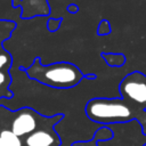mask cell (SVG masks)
Instances as JSON below:
<instances>
[{
  "mask_svg": "<svg viewBox=\"0 0 146 146\" xmlns=\"http://www.w3.org/2000/svg\"><path fill=\"white\" fill-rule=\"evenodd\" d=\"M86 113L90 120L104 124L125 123L137 120L143 127V133L146 136V111L136 108L122 97L90 99L86 106Z\"/></svg>",
  "mask_w": 146,
  "mask_h": 146,
  "instance_id": "1",
  "label": "cell"
},
{
  "mask_svg": "<svg viewBox=\"0 0 146 146\" xmlns=\"http://www.w3.org/2000/svg\"><path fill=\"white\" fill-rule=\"evenodd\" d=\"M25 72L31 79L59 89L75 87L83 78V73L74 64L60 62L42 65L38 58L34 59L31 67L26 68Z\"/></svg>",
  "mask_w": 146,
  "mask_h": 146,
  "instance_id": "2",
  "label": "cell"
},
{
  "mask_svg": "<svg viewBox=\"0 0 146 146\" xmlns=\"http://www.w3.org/2000/svg\"><path fill=\"white\" fill-rule=\"evenodd\" d=\"M121 97L138 110L146 111V74L133 71L127 74L120 82Z\"/></svg>",
  "mask_w": 146,
  "mask_h": 146,
  "instance_id": "3",
  "label": "cell"
},
{
  "mask_svg": "<svg viewBox=\"0 0 146 146\" xmlns=\"http://www.w3.org/2000/svg\"><path fill=\"white\" fill-rule=\"evenodd\" d=\"M9 113L11 116L10 130L18 137H26L41 125L52 120V117H43L27 107Z\"/></svg>",
  "mask_w": 146,
  "mask_h": 146,
  "instance_id": "4",
  "label": "cell"
},
{
  "mask_svg": "<svg viewBox=\"0 0 146 146\" xmlns=\"http://www.w3.org/2000/svg\"><path fill=\"white\" fill-rule=\"evenodd\" d=\"M63 115L52 116V120L41 125L24 139V146H59L60 139L52 129L54 123L58 122Z\"/></svg>",
  "mask_w": 146,
  "mask_h": 146,
  "instance_id": "5",
  "label": "cell"
},
{
  "mask_svg": "<svg viewBox=\"0 0 146 146\" xmlns=\"http://www.w3.org/2000/svg\"><path fill=\"white\" fill-rule=\"evenodd\" d=\"M18 3L23 7V18H30L35 15L49 14V5L47 0H18Z\"/></svg>",
  "mask_w": 146,
  "mask_h": 146,
  "instance_id": "6",
  "label": "cell"
},
{
  "mask_svg": "<svg viewBox=\"0 0 146 146\" xmlns=\"http://www.w3.org/2000/svg\"><path fill=\"white\" fill-rule=\"evenodd\" d=\"M0 146H24L21 137L8 128L0 127Z\"/></svg>",
  "mask_w": 146,
  "mask_h": 146,
  "instance_id": "7",
  "label": "cell"
},
{
  "mask_svg": "<svg viewBox=\"0 0 146 146\" xmlns=\"http://www.w3.org/2000/svg\"><path fill=\"white\" fill-rule=\"evenodd\" d=\"M112 138H113L112 130L108 129V128L103 127V128L97 130V132L95 133L94 138L90 141H88V143H78V144H75V146H97V143L99 140H110Z\"/></svg>",
  "mask_w": 146,
  "mask_h": 146,
  "instance_id": "8",
  "label": "cell"
},
{
  "mask_svg": "<svg viewBox=\"0 0 146 146\" xmlns=\"http://www.w3.org/2000/svg\"><path fill=\"white\" fill-rule=\"evenodd\" d=\"M102 57L105 59L108 66L112 67H120L123 66L127 62V58L123 54H113V52H103Z\"/></svg>",
  "mask_w": 146,
  "mask_h": 146,
  "instance_id": "9",
  "label": "cell"
},
{
  "mask_svg": "<svg viewBox=\"0 0 146 146\" xmlns=\"http://www.w3.org/2000/svg\"><path fill=\"white\" fill-rule=\"evenodd\" d=\"M9 82H10V78H9L8 73L0 70V97L3 96V95H1V92L7 91V87H8Z\"/></svg>",
  "mask_w": 146,
  "mask_h": 146,
  "instance_id": "10",
  "label": "cell"
},
{
  "mask_svg": "<svg viewBox=\"0 0 146 146\" xmlns=\"http://www.w3.org/2000/svg\"><path fill=\"white\" fill-rule=\"evenodd\" d=\"M111 24L107 19H103L100 21L99 25H98V29H97V33L98 35H107L111 33Z\"/></svg>",
  "mask_w": 146,
  "mask_h": 146,
  "instance_id": "11",
  "label": "cell"
},
{
  "mask_svg": "<svg viewBox=\"0 0 146 146\" xmlns=\"http://www.w3.org/2000/svg\"><path fill=\"white\" fill-rule=\"evenodd\" d=\"M8 65H10V56H8V54H0V70L8 67Z\"/></svg>",
  "mask_w": 146,
  "mask_h": 146,
  "instance_id": "12",
  "label": "cell"
},
{
  "mask_svg": "<svg viewBox=\"0 0 146 146\" xmlns=\"http://www.w3.org/2000/svg\"><path fill=\"white\" fill-rule=\"evenodd\" d=\"M70 10H71V11H72V10H73V11H76V10H78V8H76L75 6H73V7L71 6V7H70Z\"/></svg>",
  "mask_w": 146,
  "mask_h": 146,
  "instance_id": "13",
  "label": "cell"
},
{
  "mask_svg": "<svg viewBox=\"0 0 146 146\" xmlns=\"http://www.w3.org/2000/svg\"><path fill=\"white\" fill-rule=\"evenodd\" d=\"M16 3H17V0H14V6H15Z\"/></svg>",
  "mask_w": 146,
  "mask_h": 146,
  "instance_id": "14",
  "label": "cell"
},
{
  "mask_svg": "<svg viewBox=\"0 0 146 146\" xmlns=\"http://www.w3.org/2000/svg\"><path fill=\"white\" fill-rule=\"evenodd\" d=\"M144 146H146V144H145V145H144Z\"/></svg>",
  "mask_w": 146,
  "mask_h": 146,
  "instance_id": "15",
  "label": "cell"
}]
</instances>
